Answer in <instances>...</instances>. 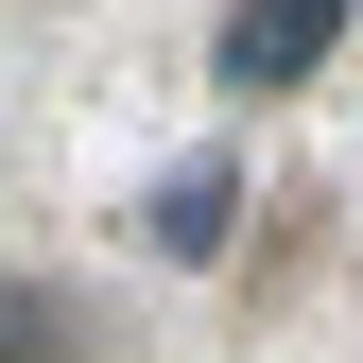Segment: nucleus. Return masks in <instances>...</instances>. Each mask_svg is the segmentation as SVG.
Instances as JSON below:
<instances>
[{
	"label": "nucleus",
	"mask_w": 363,
	"mask_h": 363,
	"mask_svg": "<svg viewBox=\"0 0 363 363\" xmlns=\"http://www.w3.org/2000/svg\"><path fill=\"white\" fill-rule=\"evenodd\" d=\"M225 225H242V156H173L156 191H139V242H156V259H208Z\"/></svg>",
	"instance_id": "2"
},
{
	"label": "nucleus",
	"mask_w": 363,
	"mask_h": 363,
	"mask_svg": "<svg viewBox=\"0 0 363 363\" xmlns=\"http://www.w3.org/2000/svg\"><path fill=\"white\" fill-rule=\"evenodd\" d=\"M52 346H69V311L35 294V277H0V363H52Z\"/></svg>",
	"instance_id": "3"
},
{
	"label": "nucleus",
	"mask_w": 363,
	"mask_h": 363,
	"mask_svg": "<svg viewBox=\"0 0 363 363\" xmlns=\"http://www.w3.org/2000/svg\"><path fill=\"white\" fill-rule=\"evenodd\" d=\"M346 18H363V0H225V104H277V86H311V69H329L346 52Z\"/></svg>",
	"instance_id": "1"
}]
</instances>
